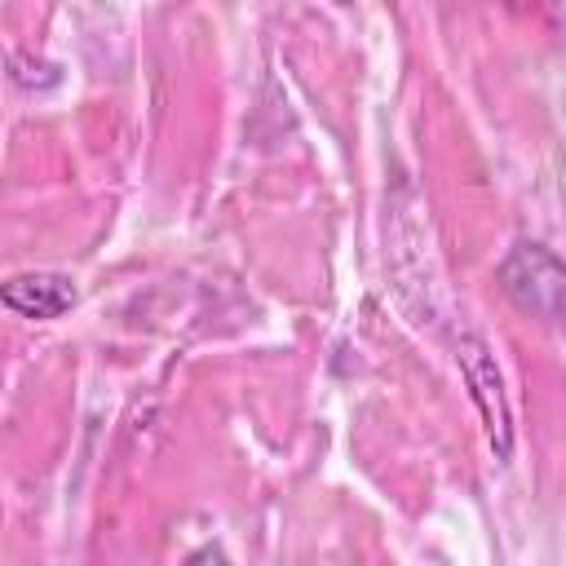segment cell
Wrapping results in <instances>:
<instances>
[{
  "mask_svg": "<svg viewBox=\"0 0 566 566\" xmlns=\"http://www.w3.org/2000/svg\"><path fill=\"white\" fill-rule=\"evenodd\" d=\"M455 358H460L464 385H469V394H473V402H478V416H482V424H486V438H491L495 460H509V451H513V416H509L504 380H500V367H495L486 340L473 336V332L460 336Z\"/></svg>",
  "mask_w": 566,
  "mask_h": 566,
  "instance_id": "2",
  "label": "cell"
},
{
  "mask_svg": "<svg viewBox=\"0 0 566 566\" xmlns=\"http://www.w3.org/2000/svg\"><path fill=\"white\" fill-rule=\"evenodd\" d=\"M181 566H230V562H226V553H221V548L203 544V548H195V553H190Z\"/></svg>",
  "mask_w": 566,
  "mask_h": 566,
  "instance_id": "4",
  "label": "cell"
},
{
  "mask_svg": "<svg viewBox=\"0 0 566 566\" xmlns=\"http://www.w3.org/2000/svg\"><path fill=\"white\" fill-rule=\"evenodd\" d=\"M500 287L517 310L566 332V261L553 256L544 243H517L500 261Z\"/></svg>",
  "mask_w": 566,
  "mask_h": 566,
  "instance_id": "1",
  "label": "cell"
},
{
  "mask_svg": "<svg viewBox=\"0 0 566 566\" xmlns=\"http://www.w3.org/2000/svg\"><path fill=\"white\" fill-rule=\"evenodd\" d=\"M0 296H4V305H9L13 314H22V318H57V314H66V310L75 305L80 292H75V283H71L66 274H57V270H31V274L4 279Z\"/></svg>",
  "mask_w": 566,
  "mask_h": 566,
  "instance_id": "3",
  "label": "cell"
}]
</instances>
